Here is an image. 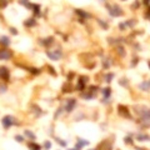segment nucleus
Here are the masks:
<instances>
[{"label": "nucleus", "instance_id": "7ed1b4c3", "mask_svg": "<svg viewBox=\"0 0 150 150\" xmlns=\"http://www.w3.org/2000/svg\"><path fill=\"white\" fill-rule=\"evenodd\" d=\"M3 43L4 44H8L9 41H8V38H3Z\"/></svg>", "mask_w": 150, "mask_h": 150}, {"label": "nucleus", "instance_id": "f257e3e1", "mask_svg": "<svg viewBox=\"0 0 150 150\" xmlns=\"http://www.w3.org/2000/svg\"><path fill=\"white\" fill-rule=\"evenodd\" d=\"M11 120H13L11 118H9V116H6V118H5V119L3 120V124L8 128L9 125H11V124H13V121H11Z\"/></svg>", "mask_w": 150, "mask_h": 150}, {"label": "nucleus", "instance_id": "20e7f679", "mask_svg": "<svg viewBox=\"0 0 150 150\" xmlns=\"http://www.w3.org/2000/svg\"><path fill=\"white\" fill-rule=\"evenodd\" d=\"M149 66H150V63H149Z\"/></svg>", "mask_w": 150, "mask_h": 150}, {"label": "nucleus", "instance_id": "f03ea898", "mask_svg": "<svg viewBox=\"0 0 150 150\" xmlns=\"http://www.w3.org/2000/svg\"><path fill=\"white\" fill-rule=\"evenodd\" d=\"M10 54L9 51H3V53H0V58L1 59H6V58H10Z\"/></svg>", "mask_w": 150, "mask_h": 150}]
</instances>
